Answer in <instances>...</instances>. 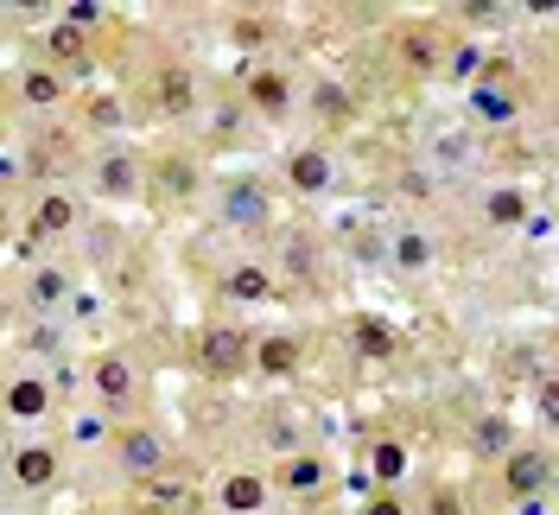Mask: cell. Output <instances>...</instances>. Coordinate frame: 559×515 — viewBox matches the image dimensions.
I'll return each instance as SVG.
<instances>
[{
    "label": "cell",
    "instance_id": "35",
    "mask_svg": "<svg viewBox=\"0 0 559 515\" xmlns=\"http://www.w3.org/2000/svg\"><path fill=\"white\" fill-rule=\"evenodd\" d=\"M90 121L115 134V128H121V103H115V96H96V103H90Z\"/></svg>",
    "mask_w": 559,
    "mask_h": 515
},
{
    "label": "cell",
    "instance_id": "13",
    "mask_svg": "<svg viewBox=\"0 0 559 515\" xmlns=\"http://www.w3.org/2000/svg\"><path fill=\"white\" fill-rule=\"evenodd\" d=\"M242 108L261 115V121H280V115L293 108V77L274 70V65H248L242 70Z\"/></svg>",
    "mask_w": 559,
    "mask_h": 515
},
{
    "label": "cell",
    "instance_id": "26",
    "mask_svg": "<svg viewBox=\"0 0 559 515\" xmlns=\"http://www.w3.org/2000/svg\"><path fill=\"white\" fill-rule=\"evenodd\" d=\"M64 446L108 452V446H115V413H103L96 401H90V408H76V413H70V426H64Z\"/></svg>",
    "mask_w": 559,
    "mask_h": 515
},
{
    "label": "cell",
    "instance_id": "19",
    "mask_svg": "<svg viewBox=\"0 0 559 515\" xmlns=\"http://www.w3.org/2000/svg\"><path fill=\"white\" fill-rule=\"evenodd\" d=\"M464 121L471 128H515L522 121V96L509 83H471L464 90Z\"/></svg>",
    "mask_w": 559,
    "mask_h": 515
},
{
    "label": "cell",
    "instance_id": "4",
    "mask_svg": "<svg viewBox=\"0 0 559 515\" xmlns=\"http://www.w3.org/2000/svg\"><path fill=\"white\" fill-rule=\"evenodd\" d=\"M83 382H90V401L103 413H115V420L140 401V370H134V356H121V350H103Z\"/></svg>",
    "mask_w": 559,
    "mask_h": 515
},
{
    "label": "cell",
    "instance_id": "12",
    "mask_svg": "<svg viewBox=\"0 0 559 515\" xmlns=\"http://www.w3.org/2000/svg\"><path fill=\"white\" fill-rule=\"evenodd\" d=\"M432 261H439V242L426 236L419 223H388V274L419 280V274H432Z\"/></svg>",
    "mask_w": 559,
    "mask_h": 515
},
{
    "label": "cell",
    "instance_id": "6",
    "mask_svg": "<svg viewBox=\"0 0 559 515\" xmlns=\"http://www.w3.org/2000/svg\"><path fill=\"white\" fill-rule=\"evenodd\" d=\"M477 160H484V140H477L471 121H445V128H432V140H426V172L432 178H464Z\"/></svg>",
    "mask_w": 559,
    "mask_h": 515
},
{
    "label": "cell",
    "instance_id": "2",
    "mask_svg": "<svg viewBox=\"0 0 559 515\" xmlns=\"http://www.w3.org/2000/svg\"><path fill=\"white\" fill-rule=\"evenodd\" d=\"M216 223L236 230V236H267L274 230V191L261 178H229L216 191Z\"/></svg>",
    "mask_w": 559,
    "mask_h": 515
},
{
    "label": "cell",
    "instance_id": "9",
    "mask_svg": "<svg viewBox=\"0 0 559 515\" xmlns=\"http://www.w3.org/2000/svg\"><path fill=\"white\" fill-rule=\"evenodd\" d=\"M58 478H64V452L51 446V440H20V446L7 452V483L13 490L38 496V490H51Z\"/></svg>",
    "mask_w": 559,
    "mask_h": 515
},
{
    "label": "cell",
    "instance_id": "32",
    "mask_svg": "<svg viewBox=\"0 0 559 515\" xmlns=\"http://www.w3.org/2000/svg\"><path fill=\"white\" fill-rule=\"evenodd\" d=\"M356 515H414V503L401 496V490H376V496H362Z\"/></svg>",
    "mask_w": 559,
    "mask_h": 515
},
{
    "label": "cell",
    "instance_id": "37",
    "mask_svg": "<svg viewBox=\"0 0 559 515\" xmlns=\"http://www.w3.org/2000/svg\"><path fill=\"white\" fill-rule=\"evenodd\" d=\"M349 496H356V503H362V496H376V478H369V471H362V465H356V471H349Z\"/></svg>",
    "mask_w": 559,
    "mask_h": 515
},
{
    "label": "cell",
    "instance_id": "29",
    "mask_svg": "<svg viewBox=\"0 0 559 515\" xmlns=\"http://www.w3.org/2000/svg\"><path fill=\"white\" fill-rule=\"evenodd\" d=\"M401 58H407V70H419V77H432L445 51H439V38H432V33H407V38H401Z\"/></svg>",
    "mask_w": 559,
    "mask_h": 515
},
{
    "label": "cell",
    "instance_id": "16",
    "mask_svg": "<svg viewBox=\"0 0 559 515\" xmlns=\"http://www.w3.org/2000/svg\"><path fill=\"white\" fill-rule=\"evenodd\" d=\"M13 90H20V103L33 108V115H58L70 96V70H51L45 58H26L20 77H13Z\"/></svg>",
    "mask_w": 559,
    "mask_h": 515
},
{
    "label": "cell",
    "instance_id": "20",
    "mask_svg": "<svg viewBox=\"0 0 559 515\" xmlns=\"http://www.w3.org/2000/svg\"><path fill=\"white\" fill-rule=\"evenodd\" d=\"M70 293H76V274H70V268H58V261L26 268V306H33L38 318H64Z\"/></svg>",
    "mask_w": 559,
    "mask_h": 515
},
{
    "label": "cell",
    "instance_id": "23",
    "mask_svg": "<svg viewBox=\"0 0 559 515\" xmlns=\"http://www.w3.org/2000/svg\"><path fill=\"white\" fill-rule=\"evenodd\" d=\"M349 343H356L362 363H388V356L401 350V331L388 325L382 312H356V318H349Z\"/></svg>",
    "mask_w": 559,
    "mask_h": 515
},
{
    "label": "cell",
    "instance_id": "21",
    "mask_svg": "<svg viewBox=\"0 0 559 515\" xmlns=\"http://www.w3.org/2000/svg\"><path fill=\"white\" fill-rule=\"evenodd\" d=\"M299 363H306V343L293 338V331H267V338L248 350V370H261L267 382H286L299 376Z\"/></svg>",
    "mask_w": 559,
    "mask_h": 515
},
{
    "label": "cell",
    "instance_id": "30",
    "mask_svg": "<svg viewBox=\"0 0 559 515\" xmlns=\"http://www.w3.org/2000/svg\"><path fill=\"white\" fill-rule=\"evenodd\" d=\"M286 274H293V280H312V274H318L312 236H286Z\"/></svg>",
    "mask_w": 559,
    "mask_h": 515
},
{
    "label": "cell",
    "instance_id": "11",
    "mask_svg": "<svg viewBox=\"0 0 559 515\" xmlns=\"http://www.w3.org/2000/svg\"><path fill=\"white\" fill-rule=\"evenodd\" d=\"M267 503H274V483L254 465H236V471L216 478V510L223 515H267Z\"/></svg>",
    "mask_w": 559,
    "mask_h": 515
},
{
    "label": "cell",
    "instance_id": "27",
    "mask_svg": "<svg viewBox=\"0 0 559 515\" xmlns=\"http://www.w3.org/2000/svg\"><path fill=\"white\" fill-rule=\"evenodd\" d=\"M369 478H376V490H394V483L414 471V452H407V440H394V433H382L376 446H369V465H362Z\"/></svg>",
    "mask_w": 559,
    "mask_h": 515
},
{
    "label": "cell",
    "instance_id": "33",
    "mask_svg": "<svg viewBox=\"0 0 559 515\" xmlns=\"http://www.w3.org/2000/svg\"><path fill=\"white\" fill-rule=\"evenodd\" d=\"M242 121H248L242 103H216V108H210V128H216V134H236Z\"/></svg>",
    "mask_w": 559,
    "mask_h": 515
},
{
    "label": "cell",
    "instance_id": "34",
    "mask_svg": "<svg viewBox=\"0 0 559 515\" xmlns=\"http://www.w3.org/2000/svg\"><path fill=\"white\" fill-rule=\"evenodd\" d=\"M312 103L324 108L331 121H337V115H344V108H349V96H344V90H337V83H318V90H312Z\"/></svg>",
    "mask_w": 559,
    "mask_h": 515
},
{
    "label": "cell",
    "instance_id": "41",
    "mask_svg": "<svg viewBox=\"0 0 559 515\" xmlns=\"http://www.w3.org/2000/svg\"><path fill=\"white\" fill-rule=\"evenodd\" d=\"M0 515H33V510H13V503H7V510H0Z\"/></svg>",
    "mask_w": 559,
    "mask_h": 515
},
{
    "label": "cell",
    "instance_id": "31",
    "mask_svg": "<svg viewBox=\"0 0 559 515\" xmlns=\"http://www.w3.org/2000/svg\"><path fill=\"white\" fill-rule=\"evenodd\" d=\"M58 20L76 26V33H96V26H108V7H96V0H70V7H58Z\"/></svg>",
    "mask_w": 559,
    "mask_h": 515
},
{
    "label": "cell",
    "instance_id": "3",
    "mask_svg": "<svg viewBox=\"0 0 559 515\" xmlns=\"http://www.w3.org/2000/svg\"><path fill=\"white\" fill-rule=\"evenodd\" d=\"M331 458L312 446H299V452H286L274 471H267V483H274V496H286V503H318L324 490H331Z\"/></svg>",
    "mask_w": 559,
    "mask_h": 515
},
{
    "label": "cell",
    "instance_id": "17",
    "mask_svg": "<svg viewBox=\"0 0 559 515\" xmlns=\"http://www.w3.org/2000/svg\"><path fill=\"white\" fill-rule=\"evenodd\" d=\"M198 103H204V90H198L191 65H166L153 77V115L159 121H185V115H198Z\"/></svg>",
    "mask_w": 559,
    "mask_h": 515
},
{
    "label": "cell",
    "instance_id": "18",
    "mask_svg": "<svg viewBox=\"0 0 559 515\" xmlns=\"http://www.w3.org/2000/svg\"><path fill=\"white\" fill-rule=\"evenodd\" d=\"M477 216H484V230H496V236H515V230H527V216H534V198H527V185L502 178V185L484 191Z\"/></svg>",
    "mask_w": 559,
    "mask_h": 515
},
{
    "label": "cell",
    "instance_id": "22",
    "mask_svg": "<svg viewBox=\"0 0 559 515\" xmlns=\"http://www.w3.org/2000/svg\"><path fill=\"white\" fill-rule=\"evenodd\" d=\"M515 446H522V440H515V420H509L502 408H489V413H477V420H471V458L502 465Z\"/></svg>",
    "mask_w": 559,
    "mask_h": 515
},
{
    "label": "cell",
    "instance_id": "1",
    "mask_svg": "<svg viewBox=\"0 0 559 515\" xmlns=\"http://www.w3.org/2000/svg\"><path fill=\"white\" fill-rule=\"evenodd\" d=\"M108 452H115V471L128 483H140V490L153 478H166V465H173V440L159 426H115V446Z\"/></svg>",
    "mask_w": 559,
    "mask_h": 515
},
{
    "label": "cell",
    "instance_id": "40",
    "mask_svg": "<svg viewBox=\"0 0 559 515\" xmlns=\"http://www.w3.org/2000/svg\"><path fill=\"white\" fill-rule=\"evenodd\" d=\"M7 325H13V306H7V300H0V331H7Z\"/></svg>",
    "mask_w": 559,
    "mask_h": 515
},
{
    "label": "cell",
    "instance_id": "24",
    "mask_svg": "<svg viewBox=\"0 0 559 515\" xmlns=\"http://www.w3.org/2000/svg\"><path fill=\"white\" fill-rule=\"evenodd\" d=\"M198 160H185V153H166L159 166L146 172V191H159V198H173V204H185V198H198Z\"/></svg>",
    "mask_w": 559,
    "mask_h": 515
},
{
    "label": "cell",
    "instance_id": "5",
    "mask_svg": "<svg viewBox=\"0 0 559 515\" xmlns=\"http://www.w3.org/2000/svg\"><path fill=\"white\" fill-rule=\"evenodd\" d=\"M248 350H254V338L242 325H204L198 331V370L210 382H236V376H248Z\"/></svg>",
    "mask_w": 559,
    "mask_h": 515
},
{
    "label": "cell",
    "instance_id": "38",
    "mask_svg": "<svg viewBox=\"0 0 559 515\" xmlns=\"http://www.w3.org/2000/svg\"><path fill=\"white\" fill-rule=\"evenodd\" d=\"M426 515H457V490H432V503H426Z\"/></svg>",
    "mask_w": 559,
    "mask_h": 515
},
{
    "label": "cell",
    "instance_id": "36",
    "mask_svg": "<svg viewBox=\"0 0 559 515\" xmlns=\"http://www.w3.org/2000/svg\"><path fill=\"white\" fill-rule=\"evenodd\" d=\"M509 515H554V490H547V496H522V503H509Z\"/></svg>",
    "mask_w": 559,
    "mask_h": 515
},
{
    "label": "cell",
    "instance_id": "25",
    "mask_svg": "<svg viewBox=\"0 0 559 515\" xmlns=\"http://www.w3.org/2000/svg\"><path fill=\"white\" fill-rule=\"evenodd\" d=\"M45 65L51 70L76 65L70 77H83V70H90V33H76V26H64V20H51V26H45Z\"/></svg>",
    "mask_w": 559,
    "mask_h": 515
},
{
    "label": "cell",
    "instance_id": "15",
    "mask_svg": "<svg viewBox=\"0 0 559 515\" xmlns=\"http://www.w3.org/2000/svg\"><path fill=\"white\" fill-rule=\"evenodd\" d=\"M280 178H286V191H299V198H324V191L337 185V160H331V147H293L286 166H280Z\"/></svg>",
    "mask_w": 559,
    "mask_h": 515
},
{
    "label": "cell",
    "instance_id": "7",
    "mask_svg": "<svg viewBox=\"0 0 559 515\" xmlns=\"http://www.w3.org/2000/svg\"><path fill=\"white\" fill-rule=\"evenodd\" d=\"M0 413H7L13 426H38V420H51V413H58V382L38 376V370L7 376V388H0Z\"/></svg>",
    "mask_w": 559,
    "mask_h": 515
},
{
    "label": "cell",
    "instance_id": "10",
    "mask_svg": "<svg viewBox=\"0 0 559 515\" xmlns=\"http://www.w3.org/2000/svg\"><path fill=\"white\" fill-rule=\"evenodd\" d=\"M90 185H96L103 204H134L140 191H146V166H140L128 147H115V153H103V160L90 166Z\"/></svg>",
    "mask_w": 559,
    "mask_h": 515
},
{
    "label": "cell",
    "instance_id": "28",
    "mask_svg": "<svg viewBox=\"0 0 559 515\" xmlns=\"http://www.w3.org/2000/svg\"><path fill=\"white\" fill-rule=\"evenodd\" d=\"M76 230V198L70 191H45L33 204V242H58Z\"/></svg>",
    "mask_w": 559,
    "mask_h": 515
},
{
    "label": "cell",
    "instance_id": "39",
    "mask_svg": "<svg viewBox=\"0 0 559 515\" xmlns=\"http://www.w3.org/2000/svg\"><path fill=\"white\" fill-rule=\"evenodd\" d=\"M13 178H20V160H13V153H0V185H13Z\"/></svg>",
    "mask_w": 559,
    "mask_h": 515
},
{
    "label": "cell",
    "instance_id": "14",
    "mask_svg": "<svg viewBox=\"0 0 559 515\" xmlns=\"http://www.w3.org/2000/svg\"><path fill=\"white\" fill-rule=\"evenodd\" d=\"M216 293H223L229 306H267V300H280V274L267 261H229V268L216 274Z\"/></svg>",
    "mask_w": 559,
    "mask_h": 515
},
{
    "label": "cell",
    "instance_id": "8",
    "mask_svg": "<svg viewBox=\"0 0 559 515\" xmlns=\"http://www.w3.org/2000/svg\"><path fill=\"white\" fill-rule=\"evenodd\" d=\"M496 471H502V496H509V503H522V496H547V490H554V452L534 446V440H522Z\"/></svg>",
    "mask_w": 559,
    "mask_h": 515
}]
</instances>
